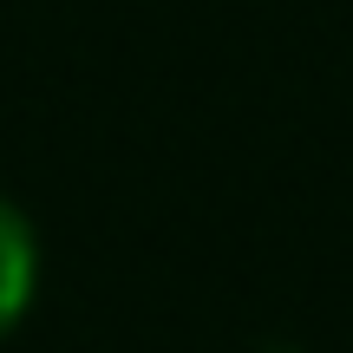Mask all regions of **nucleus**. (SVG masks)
Masks as SVG:
<instances>
[{
	"mask_svg": "<svg viewBox=\"0 0 353 353\" xmlns=\"http://www.w3.org/2000/svg\"><path fill=\"white\" fill-rule=\"evenodd\" d=\"M39 294V236L13 196H0V341L26 321Z\"/></svg>",
	"mask_w": 353,
	"mask_h": 353,
	"instance_id": "nucleus-1",
	"label": "nucleus"
}]
</instances>
